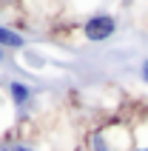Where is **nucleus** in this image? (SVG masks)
Masks as SVG:
<instances>
[{
  "mask_svg": "<svg viewBox=\"0 0 148 151\" xmlns=\"http://www.w3.org/2000/svg\"><path fill=\"white\" fill-rule=\"evenodd\" d=\"M6 91H9V103H11L20 114L34 103V88L29 83H23V80H9V88H6Z\"/></svg>",
  "mask_w": 148,
  "mask_h": 151,
  "instance_id": "nucleus-2",
  "label": "nucleus"
},
{
  "mask_svg": "<svg viewBox=\"0 0 148 151\" xmlns=\"http://www.w3.org/2000/svg\"><path fill=\"white\" fill-rule=\"evenodd\" d=\"M117 32H120V23H117V17L108 14V12H97V14H88L83 20V37L88 43H106V40H111Z\"/></svg>",
  "mask_w": 148,
  "mask_h": 151,
  "instance_id": "nucleus-1",
  "label": "nucleus"
},
{
  "mask_svg": "<svg viewBox=\"0 0 148 151\" xmlns=\"http://www.w3.org/2000/svg\"><path fill=\"white\" fill-rule=\"evenodd\" d=\"M0 109H3V94H0Z\"/></svg>",
  "mask_w": 148,
  "mask_h": 151,
  "instance_id": "nucleus-8",
  "label": "nucleus"
},
{
  "mask_svg": "<svg viewBox=\"0 0 148 151\" xmlns=\"http://www.w3.org/2000/svg\"><path fill=\"white\" fill-rule=\"evenodd\" d=\"M88 151H117L114 143L108 140V134H94L88 140Z\"/></svg>",
  "mask_w": 148,
  "mask_h": 151,
  "instance_id": "nucleus-4",
  "label": "nucleus"
},
{
  "mask_svg": "<svg viewBox=\"0 0 148 151\" xmlns=\"http://www.w3.org/2000/svg\"><path fill=\"white\" fill-rule=\"evenodd\" d=\"M0 49H26V34H20L17 29H11V26H3L0 23Z\"/></svg>",
  "mask_w": 148,
  "mask_h": 151,
  "instance_id": "nucleus-3",
  "label": "nucleus"
},
{
  "mask_svg": "<svg viewBox=\"0 0 148 151\" xmlns=\"http://www.w3.org/2000/svg\"><path fill=\"white\" fill-rule=\"evenodd\" d=\"M142 80H145V86H148V77H142Z\"/></svg>",
  "mask_w": 148,
  "mask_h": 151,
  "instance_id": "nucleus-9",
  "label": "nucleus"
},
{
  "mask_svg": "<svg viewBox=\"0 0 148 151\" xmlns=\"http://www.w3.org/2000/svg\"><path fill=\"white\" fill-rule=\"evenodd\" d=\"M128 151H148V145H128Z\"/></svg>",
  "mask_w": 148,
  "mask_h": 151,
  "instance_id": "nucleus-6",
  "label": "nucleus"
},
{
  "mask_svg": "<svg viewBox=\"0 0 148 151\" xmlns=\"http://www.w3.org/2000/svg\"><path fill=\"white\" fill-rule=\"evenodd\" d=\"M11 151H37L32 143H11Z\"/></svg>",
  "mask_w": 148,
  "mask_h": 151,
  "instance_id": "nucleus-5",
  "label": "nucleus"
},
{
  "mask_svg": "<svg viewBox=\"0 0 148 151\" xmlns=\"http://www.w3.org/2000/svg\"><path fill=\"white\" fill-rule=\"evenodd\" d=\"M3 60H6V49H0V63H3Z\"/></svg>",
  "mask_w": 148,
  "mask_h": 151,
  "instance_id": "nucleus-7",
  "label": "nucleus"
}]
</instances>
